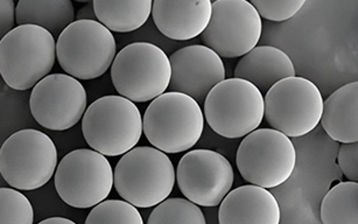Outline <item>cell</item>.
I'll return each mask as SVG.
<instances>
[{
	"instance_id": "21",
	"label": "cell",
	"mask_w": 358,
	"mask_h": 224,
	"mask_svg": "<svg viewBox=\"0 0 358 224\" xmlns=\"http://www.w3.org/2000/svg\"><path fill=\"white\" fill-rule=\"evenodd\" d=\"M96 19L116 33H130L150 19L153 0H92Z\"/></svg>"
},
{
	"instance_id": "25",
	"label": "cell",
	"mask_w": 358,
	"mask_h": 224,
	"mask_svg": "<svg viewBox=\"0 0 358 224\" xmlns=\"http://www.w3.org/2000/svg\"><path fill=\"white\" fill-rule=\"evenodd\" d=\"M32 203L19 189L0 188V224H33Z\"/></svg>"
},
{
	"instance_id": "10",
	"label": "cell",
	"mask_w": 358,
	"mask_h": 224,
	"mask_svg": "<svg viewBox=\"0 0 358 224\" xmlns=\"http://www.w3.org/2000/svg\"><path fill=\"white\" fill-rule=\"evenodd\" d=\"M322 110L321 91L305 77H286L271 87L264 97V118L272 129L289 138L312 132Z\"/></svg>"
},
{
	"instance_id": "23",
	"label": "cell",
	"mask_w": 358,
	"mask_h": 224,
	"mask_svg": "<svg viewBox=\"0 0 358 224\" xmlns=\"http://www.w3.org/2000/svg\"><path fill=\"white\" fill-rule=\"evenodd\" d=\"M148 224H206L203 211L196 203L181 197H167L155 206Z\"/></svg>"
},
{
	"instance_id": "17",
	"label": "cell",
	"mask_w": 358,
	"mask_h": 224,
	"mask_svg": "<svg viewBox=\"0 0 358 224\" xmlns=\"http://www.w3.org/2000/svg\"><path fill=\"white\" fill-rule=\"evenodd\" d=\"M211 0H153L152 18L166 38L187 41L203 33L211 18Z\"/></svg>"
},
{
	"instance_id": "24",
	"label": "cell",
	"mask_w": 358,
	"mask_h": 224,
	"mask_svg": "<svg viewBox=\"0 0 358 224\" xmlns=\"http://www.w3.org/2000/svg\"><path fill=\"white\" fill-rule=\"evenodd\" d=\"M87 224H143L144 220L137 206L127 200H103L92 206Z\"/></svg>"
},
{
	"instance_id": "4",
	"label": "cell",
	"mask_w": 358,
	"mask_h": 224,
	"mask_svg": "<svg viewBox=\"0 0 358 224\" xmlns=\"http://www.w3.org/2000/svg\"><path fill=\"white\" fill-rule=\"evenodd\" d=\"M82 133L92 150L106 157H120L141 139L143 115L134 102L120 94L104 96L85 110Z\"/></svg>"
},
{
	"instance_id": "19",
	"label": "cell",
	"mask_w": 358,
	"mask_h": 224,
	"mask_svg": "<svg viewBox=\"0 0 358 224\" xmlns=\"http://www.w3.org/2000/svg\"><path fill=\"white\" fill-rule=\"evenodd\" d=\"M320 122L327 134L338 143L358 141V82H350L323 101Z\"/></svg>"
},
{
	"instance_id": "28",
	"label": "cell",
	"mask_w": 358,
	"mask_h": 224,
	"mask_svg": "<svg viewBox=\"0 0 358 224\" xmlns=\"http://www.w3.org/2000/svg\"><path fill=\"white\" fill-rule=\"evenodd\" d=\"M15 0H0V40L15 27Z\"/></svg>"
},
{
	"instance_id": "15",
	"label": "cell",
	"mask_w": 358,
	"mask_h": 224,
	"mask_svg": "<svg viewBox=\"0 0 358 224\" xmlns=\"http://www.w3.org/2000/svg\"><path fill=\"white\" fill-rule=\"evenodd\" d=\"M169 91L188 94L197 103H203L209 91L227 76L221 56L207 46L183 47L169 56Z\"/></svg>"
},
{
	"instance_id": "22",
	"label": "cell",
	"mask_w": 358,
	"mask_h": 224,
	"mask_svg": "<svg viewBox=\"0 0 358 224\" xmlns=\"http://www.w3.org/2000/svg\"><path fill=\"white\" fill-rule=\"evenodd\" d=\"M323 224H358V182L343 181L330 188L321 203Z\"/></svg>"
},
{
	"instance_id": "18",
	"label": "cell",
	"mask_w": 358,
	"mask_h": 224,
	"mask_svg": "<svg viewBox=\"0 0 358 224\" xmlns=\"http://www.w3.org/2000/svg\"><path fill=\"white\" fill-rule=\"evenodd\" d=\"M292 76H295L292 59L273 46L255 47L241 57L235 68V77L249 80L263 94L279 80Z\"/></svg>"
},
{
	"instance_id": "30",
	"label": "cell",
	"mask_w": 358,
	"mask_h": 224,
	"mask_svg": "<svg viewBox=\"0 0 358 224\" xmlns=\"http://www.w3.org/2000/svg\"><path fill=\"white\" fill-rule=\"evenodd\" d=\"M41 224H75L74 220L66 218V217H50V218H46V220H41Z\"/></svg>"
},
{
	"instance_id": "31",
	"label": "cell",
	"mask_w": 358,
	"mask_h": 224,
	"mask_svg": "<svg viewBox=\"0 0 358 224\" xmlns=\"http://www.w3.org/2000/svg\"><path fill=\"white\" fill-rule=\"evenodd\" d=\"M75 1H78V3L87 4L92 3V0H75Z\"/></svg>"
},
{
	"instance_id": "11",
	"label": "cell",
	"mask_w": 358,
	"mask_h": 224,
	"mask_svg": "<svg viewBox=\"0 0 358 224\" xmlns=\"http://www.w3.org/2000/svg\"><path fill=\"white\" fill-rule=\"evenodd\" d=\"M54 185L61 200L78 209L92 208L110 195L113 171L106 155L78 148L64 155L54 173Z\"/></svg>"
},
{
	"instance_id": "16",
	"label": "cell",
	"mask_w": 358,
	"mask_h": 224,
	"mask_svg": "<svg viewBox=\"0 0 358 224\" xmlns=\"http://www.w3.org/2000/svg\"><path fill=\"white\" fill-rule=\"evenodd\" d=\"M281 210L277 199L267 188L257 185L237 187L220 203L221 224H279Z\"/></svg>"
},
{
	"instance_id": "8",
	"label": "cell",
	"mask_w": 358,
	"mask_h": 224,
	"mask_svg": "<svg viewBox=\"0 0 358 224\" xmlns=\"http://www.w3.org/2000/svg\"><path fill=\"white\" fill-rule=\"evenodd\" d=\"M116 54L113 31L97 20L73 21L57 38V61L66 74L78 80H95L104 75Z\"/></svg>"
},
{
	"instance_id": "20",
	"label": "cell",
	"mask_w": 358,
	"mask_h": 224,
	"mask_svg": "<svg viewBox=\"0 0 358 224\" xmlns=\"http://www.w3.org/2000/svg\"><path fill=\"white\" fill-rule=\"evenodd\" d=\"M75 21L71 0H19L15 6V24H36L59 38L61 31Z\"/></svg>"
},
{
	"instance_id": "12",
	"label": "cell",
	"mask_w": 358,
	"mask_h": 224,
	"mask_svg": "<svg viewBox=\"0 0 358 224\" xmlns=\"http://www.w3.org/2000/svg\"><path fill=\"white\" fill-rule=\"evenodd\" d=\"M262 33V17L249 0H215L201 38L221 57L235 59L257 47Z\"/></svg>"
},
{
	"instance_id": "26",
	"label": "cell",
	"mask_w": 358,
	"mask_h": 224,
	"mask_svg": "<svg viewBox=\"0 0 358 224\" xmlns=\"http://www.w3.org/2000/svg\"><path fill=\"white\" fill-rule=\"evenodd\" d=\"M266 20L282 22L295 17L305 6L307 0H249Z\"/></svg>"
},
{
	"instance_id": "13",
	"label": "cell",
	"mask_w": 358,
	"mask_h": 224,
	"mask_svg": "<svg viewBox=\"0 0 358 224\" xmlns=\"http://www.w3.org/2000/svg\"><path fill=\"white\" fill-rule=\"evenodd\" d=\"M88 108V96L80 80L68 74H52L32 88L29 108L39 125L66 131L76 125Z\"/></svg>"
},
{
	"instance_id": "2",
	"label": "cell",
	"mask_w": 358,
	"mask_h": 224,
	"mask_svg": "<svg viewBox=\"0 0 358 224\" xmlns=\"http://www.w3.org/2000/svg\"><path fill=\"white\" fill-rule=\"evenodd\" d=\"M55 61V38L36 24L15 26L0 40V75L15 90L32 89L50 75Z\"/></svg>"
},
{
	"instance_id": "1",
	"label": "cell",
	"mask_w": 358,
	"mask_h": 224,
	"mask_svg": "<svg viewBox=\"0 0 358 224\" xmlns=\"http://www.w3.org/2000/svg\"><path fill=\"white\" fill-rule=\"evenodd\" d=\"M203 110L188 94L169 91L155 98L143 117V133L152 146L167 154L187 152L202 136Z\"/></svg>"
},
{
	"instance_id": "3",
	"label": "cell",
	"mask_w": 358,
	"mask_h": 224,
	"mask_svg": "<svg viewBox=\"0 0 358 224\" xmlns=\"http://www.w3.org/2000/svg\"><path fill=\"white\" fill-rule=\"evenodd\" d=\"M176 168L169 154L155 146L134 147L113 171V187L137 208H152L172 194Z\"/></svg>"
},
{
	"instance_id": "27",
	"label": "cell",
	"mask_w": 358,
	"mask_h": 224,
	"mask_svg": "<svg viewBox=\"0 0 358 224\" xmlns=\"http://www.w3.org/2000/svg\"><path fill=\"white\" fill-rule=\"evenodd\" d=\"M337 162L345 178L350 181H358V141L342 143Z\"/></svg>"
},
{
	"instance_id": "9",
	"label": "cell",
	"mask_w": 358,
	"mask_h": 224,
	"mask_svg": "<svg viewBox=\"0 0 358 224\" xmlns=\"http://www.w3.org/2000/svg\"><path fill=\"white\" fill-rule=\"evenodd\" d=\"M236 164L245 181L264 188H277L293 174L296 150L289 136L280 131L256 129L243 136Z\"/></svg>"
},
{
	"instance_id": "6",
	"label": "cell",
	"mask_w": 358,
	"mask_h": 224,
	"mask_svg": "<svg viewBox=\"0 0 358 224\" xmlns=\"http://www.w3.org/2000/svg\"><path fill=\"white\" fill-rule=\"evenodd\" d=\"M57 162V145L36 129L17 131L0 147V174L19 190H36L47 185Z\"/></svg>"
},
{
	"instance_id": "7",
	"label": "cell",
	"mask_w": 358,
	"mask_h": 224,
	"mask_svg": "<svg viewBox=\"0 0 358 224\" xmlns=\"http://www.w3.org/2000/svg\"><path fill=\"white\" fill-rule=\"evenodd\" d=\"M203 115L218 136L238 139L259 127L264 119V94L249 80L225 78L204 99Z\"/></svg>"
},
{
	"instance_id": "29",
	"label": "cell",
	"mask_w": 358,
	"mask_h": 224,
	"mask_svg": "<svg viewBox=\"0 0 358 224\" xmlns=\"http://www.w3.org/2000/svg\"><path fill=\"white\" fill-rule=\"evenodd\" d=\"M75 19L76 20H97L92 1L87 3L85 7H82L81 10H78V13L75 15Z\"/></svg>"
},
{
	"instance_id": "14",
	"label": "cell",
	"mask_w": 358,
	"mask_h": 224,
	"mask_svg": "<svg viewBox=\"0 0 358 224\" xmlns=\"http://www.w3.org/2000/svg\"><path fill=\"white\" fill-rule=\"evenodd\" d=\"M180 192L197 206H220L231 190L235 172L230 161L213 150H192L180 160L176 171Z\"/></svg>"
},
{
	"instance_id": "5",
	"label": "cell",
	"mask_w": 358,
	"mask_h": 224,
	"mask_svg": "<svg viewBox=\"0 0 358 224\" xmlns=\"http://www.w3.org/2000/svg\"><path fill=\"white\" fill-rule=\"evenodd\" d=\"M110 68L117 92L134 103L153 101L169 90L172 75L169 57L150 42L124 47Z\"/></svg>"
}]
</instances>
